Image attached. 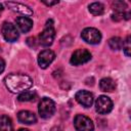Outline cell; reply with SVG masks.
Here are the masks:
<instances>
[{
  "label": "cell",
  "mask_w": 131,
  "mask_h": 131,
  "mask_svg": "<svg viewBox=\"0 0 131 131\" xmlns=\"http://www.w3.org/2000/svg\"><path fill=\"white\" fill-rule=\"evenodd\" d=\"M4 84L11 93H21L33 86V80L26 74H9L4 78Z\"/></svg>",
  "instance_id": "obj_1"
},
{
  "label": "cell",
  "mask_w": 131,
  "mask_h": 131,
  "mask_svg": "<svg viewBox=\"0 0 131 131\" xmlns=\"http://www.w3.org/2000/svg\"><path fill=\"white\" fill-rule=\"evenodd\" d=\"M38 112L40 117L43 119H48L52 117L55 113V102L48 97H43L39 102Z\"/></svg>",
  "instance_id": "obj_2"
},
{
  "label": "cell",
  "mask_w": 131,
  "mask_h": 131,
  "mask_svg": "<svg viewBox=\"0 0 131 131\" xmlns=\"http://www.w3.org/2000/svg\"><path fill=\"white\" fill-rule=\"evenodd\" d=\"M55 37V30L52 25V20H48L44 30L39 35V43L42 46H50Z\"/></svg>",
  "instance_id": "obj_3"
},
{
  "label": "cell",
  "mask_w": 131,
  "mask_h": 131,
  "mask_svg": "<svg viewBox=\"0 0 131 131\" xmlns=\"http://www.w3.org/2000/svg\"><path fill=\"white\" fill-rule=\"evenodd\" d=\"M74 126L77 131H93L94 125L90 118L84 115H77L74 119Z\"/></svg>",
  "instance_id": "obj_4"
},
{
  "label": "cell",
  "mask_w": 131,
  "mask_h": 131,
  "mask_svg": "<svg viewBox=\"0 0 131 131\" xmlns=\"http://www.w3.org/2000/svg\"><path fill=\"white\" fill-rule=\"evenodd\" d=\"M82 39L89 44H98L101 40L100 32L95 28H86L81 33Z\"/></svg>",
  "instance_id": "obj_5"
},
{
  "label": "cell",
  "mask_w": 131,
  "mask_h": 131,
  "mask_svg": "<svg viewBox=\"0 0 131 131\" xmlns=\"http://www.w3.org/2000/svg\"><path fill=\"white\" fill-rule=\"evenodd\" d=\"M91 59V53L87 49H77L72 54L70 62L73 66H80L88 62Z\"/></svg>",
  "instance_id": "obj_6"
},
{
  "label": "cell",
  "mask_w": 131,
  "mask_h": 131,
  "mask_svg": "<svg viewBox=\"0 0 131 131\" xmlns=\"http://www.w3.org/2000/svg\"><path fill=\"white\" fill-rule=\"evenodd\" d=\"M95 108L101 115L108 114L113 110V101L110 97L105 95H100L95 101Z\"/></svg>",
  "instance_id": "obj_7"
},
{
  "label": "cell",
  "mask_w": 131,
  "mask_h": 131,
  "mask_svg": "<svg viewBox=\"0 0 131 131\" xmlns=\"http://www.w3.org/2000/svg\"><path fill=\"white\" fill-rule=\"evenodd\" d=\"M2 35L4 39L8 42H14L18 39V32L16 27L11 23H4L2 26Z\"/></svg>",
  "instance_id": "obj_8"
},
{
  "label": "cell",
  "mask_w": 131,
  "mask_h": 131,
  "mask_svg": "<svg viewBox=\"0 0 131 131\" xmlns=\"http://www.w3.org/2000/svg\"><path fill=\"white\" fill-rule=\"evenodd\" d=\"M55 58V53L50 49L41 51L38 55V63L41 69H46Z\"/></svg>",
  "instance_id": "obj_9"
},
{
  "label": "cell",
  "mask_w": 131,
  "mask_h": 131,
  "mask_svg": "<svg viewBox=\"0 0 131 131\" xmlns=\"http://www.w3.org/2000/svg\"><path fill=\"white\" fill-rule=\"evenodd\" d=\"M76 100L84 107H90L94 101L93 94L87 90H79L75 95Z\"/></svg>",
  "instance_id": "obj_10"
},
{
  "label": "cell",
  "mask_w": 131,
  "mask_h": 131,
  "mask_svg": "<svg viewBox=\"0 0 131 131\" xmlns=\"http://www.w3.org/2000/svg\"><path fill=\"white\" fill-rule=\"evenodd\" d=\"M5 5H6L9 9H11L12 11L17 12V13H20V14H23V15H25V16H26V15H32V14H33V10H32L29 6H27V5L23 4V3L9 1V2H6Z\"/></svg>",
  "instance_id": "obj_11"
},
{
  "label": "cell",
  "mask_w": 131,
  "mask_h": 131,
  "mask_svg": "<svg viewBox=\"0 0 131 131\" xmlns=\"http://www.w3.org/2000/svg\"><path fill=\"white\" fill-rule=\"evenodd\" d=\"M17 120L19 123L26 124V125L35 124L37 122V118H36L35 114L30 111H20L17 114Z\"/></svg>",
  "instance_id": "obj_12"
},
{
  "label": "cell",
  "mask_w": 131,
  "mask_h": 131,
  "mask_svg": "<svg viewBox=\"0 0 131 131\" xmlns=\"http://www.w3.org/2000/svg\"><path fill=\"white\" fill-rule=\"evenodd\" d=\"M16 26L23 33L29 32L33 28V20L27 16H18L15 20Z\"/></svg>",
  "instance_id": "obj_13"
},
{
  "label": "cell",
  "mask_w": 131,
  "mask_h": 131,
  "mask_svg": "<svg viewBox=\"0 0 131 131\" xmlns=\"http://www.w3.org/2000/svg\"><path fill=\"white\" fill-rule=\"evenodd\" d=\"M116 82L112 78H102L99 81V88L104 92H112L116 89Z\"/></svg>",
  "instance_id": "obj_14"
},
{
  "label": "cell",
  "mask_w": 131,
  "mask_h": 131,
  "mask_svg": "<svg viewBox=\"0 0 131 131\" xmlns=\"http://www.w3.org/2000/svg\"><path fill=\"white\" fill-rule=\"evenodd\" d=\"M0 131H13L11 119L6 115H2L0 117Z\"/></svg>",
  "instance_id": "obj_15"
},
{
  "label": "cell",
  "mask_w": 131,
  "mask_h": 131,
  "mask_svg": "<svg viewBox=\"0 0 131 131\" xmlns=\"http://www.w3.org/2000/svg\"><path fill=\"white\" fill-rule=\"evenodd\" d=\"M89 11L93 15H101L104 12V6L100 2H94L89 5Z\"/></svg>",
  "instance_id": "obj_16"
},
{
  "label": "cell",
  "mask_w": 131,
  "mask_h": 131,
  "mask_svg": "<svg viewBox=\"0 0 131 131\" xmlns=\"http://www.w3.org/2000/svg\"><path fill=\"white\" fill-rule=\"evenodd\" d=\"M36 97H37L36 92H34V91H25V92H21L18 95L17 99L19 101L24 102V101H33V100L36 99Z\"/></svg>",
  "instance_id": "obj_17"
},
{
  "label": "cell",
  "mask_w": 131,
  "mask_h": 131,
  "mask_svg": "<svg viewBox=\"0 0 131 131\" xmlns=\"http://www.w3.org/2000/svg\"><path fill=\"white\" fill-rule=\"evenodd\" d=\"M123 40L120 37H113L108 40V45L113 50H120L123 48Z\"/></svg>",
  "instance_id": "obj_18"
},
{
  "label": "cell",
  "mask_w": 131,
  "mask_h": 131,
  "mask_svg": "<svg viewBox=\"0 0 131 131\" xmlns=\"http://www.w3.org/2000/svg\"><path fill=\"white\" fill-rule=\"evenodd\" d=\"M112 7H113L115 12H121L122 13V12L126 11L128 6H127L126 2H124V1H115V2H113Z\"/></svg>",
  "instance_id": "obj_19"
},
{
  "label": "cell",
  "mask_w": 131,
  "mask_h": 131,
  "mask_svg": "<svg viewBox=\"0 0 131 131\" xmlns=\"http://www.w3.org/2000/svg\"><path fill=\"white\" fill-rule=\"evenodd\" d=\"M123 49H124L126 56H130V50H131L130 49V36H127V39L123 44Z\"/></svg>",
  "instance_id": "obj_20"
},
{
  "label": "cell",
  "mask_w": 131,
  "mask_h": 131,
  "mask_svg": "<svg viewBox=\"0 0 131 131\" xmlns=\"http://www.w3.org/2000/svg\"><path fill=\"white\" fill-rule=\"evenodd\" d=\"M5 70V61L3 58L0 57V74L3 73V71Z\"/></svg>",
  "instance_id": "obj_21"
},
{
  "label": "cell",
  "mask_w": 131,
  "mask_h": 131,
  "mask_svg": "<svg viewBox=\"0 0 131 131\" xmlns=\"http://www.w3.org/2000/svg\"><path fill=\"white\" fill-rule=\"evenodd\" d=\"M43 3L44 4H46V5H48V6H52V5H55V4H57L58 3V1H43Z\"/></svg>",
  "instance_id": "obj_22"
},
{
  "label": "cell",
  "mask_w": 131,
  "mask_h": 131,
  "mask_svg": "<svg viewBox=\"0 0 131 131\" xmlns=\"http://www.w3.org/2000/svg\"><path fill=\"white\" fill-rule=\"evenodd\" d=\"M50 131H62V128H61V127H59V126H55V127L51 128V130H50Z\"/></svg>",
  "instance_id": "obj_23"
},
{
  "label": "cell",
  "mask_w": 131,
  "mask_h": 131,
  "mask_svg": "<svg viewBox=\"0 0 131 131\" xmlns=\"http://www.w3.org/2000/svg\"><path fill=\"white\" fill-rule=\"evenodd\" d=\"M2 10H3V5H2L1 3H0V13L2 12Z\"/></svg>",
  "instance_id": "obj_24"
},
{
  "label": "cell",
  "mask_w": 131,
  "mask_h": 131,
  "mask_svg": "<svg viewBox=\"0 0 131 131\" xmlns=\"http://www.w3.org/2000/svg\"><path fill=\"white\" fill-rule=\"evenodd\" d=\"M18 131H30L29 129H24V128H21V129H19Z\"/></svg>",
  "instance_id": "obj_25"
}]
</instances>
